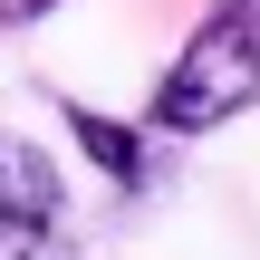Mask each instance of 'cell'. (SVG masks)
Here are the masks:
<instances>
[{"label": "cell", "mask_w": 260, "mask_h": 260, "mask_svg": "<svg viewBox=\"0 0 260 260\" xmlns=\"http://www.w3.org/2000/svg\"><path fill=\"white\" fill-rule=\"evenodd\" d=\"M251 96H260V10L251 0H222V10L174 48V68H164V87H154V125H164V135H212V125H232Z\"/></svg>", "instance_id": "cell-1"}, {"label": "cell", "mask_w": 260, "mask_h": 260, "mask_svg": "<svg viewBox=\"0 0 260 260\" xmlns=\"http://www.w3.org/2000/svg\"><path fill=\"white\" fill-rule=\"evenodd\" d=\"M0 260H68V183L29 135H0Z\"/></svg>", "instance_id": "cell-2"}, {"label": "cell", "mask_w": 260, "mask_h": 260, "mask_svg": "<svg viewBox=\"0 0 260 260\" xmlns=\"http://www.w3.org/2000/svg\"><path fill=\"white\" fill-rule=\"evenodd\" d=\"M77 145H87V164H96L106 183H125V193L145 183V154H135V135H125L116 116H96V106H77Z\"/></svg>", "instance_id": "cell-3"}, {"label": "cell", "mask_w": 260, "mask_h": 260, "mask_svg": "<svg viewBox=\"0 0 260 260\" xmlns=\"http://www.w3.org/2000/svg\"><path fill=\"white\" fill-rule=\"evenodd\" d=\"M39 10H58V0H0V19L19 29V19H39Z\"/></svg>", "instance_id": "cell-4"}]
</instances>
